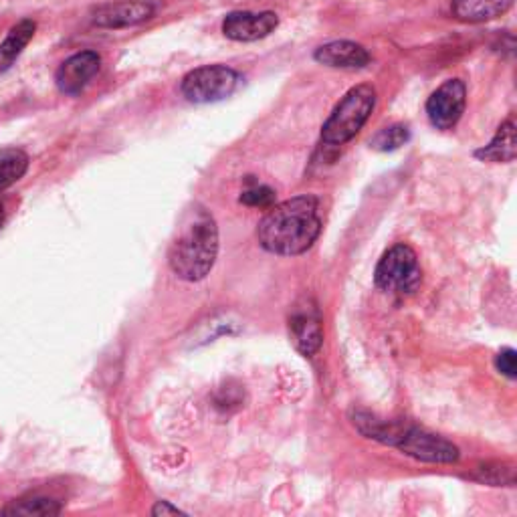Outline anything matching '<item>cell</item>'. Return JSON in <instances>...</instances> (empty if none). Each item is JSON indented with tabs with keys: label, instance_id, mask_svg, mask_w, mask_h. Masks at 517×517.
I'll return each mask as SVG.
<instances>
[{
	"label": "cell",
	"instance_id": "ba28073f",
	"mask_svg": "<svg viewBox=\"0 0 517 517\" xmlns=\"http://www.w3.org/2000/svg\"><path fill=\"white\" fill-rule=\"evenodd\" d=\"M154 5L150 0H118L99 7L93 13V25L99 29H126L136 27L154 17Z\"/></svg>",
	"mask_w": 517,
	"mask_h": 517
},
{
	"label": "cell",
	"instance_id": "52a82bcc",
	"mask_svg": "<svg viewBox=\"0 0 517 517\" xmlns=\"http://www.w3.org/2000/svg\"><path fill=\"white\" fill-rule=\"evenodd\" d=\"M467 103V87L461 79L445 81L427 101V116L437 130H451L459 124Z\"/></svg>",
	"mask_w": 517,
	"mask_h": 517
},
{
	"label": "cell",
	"instance_id": "30bf717a",
	"mask_svg": "<svg viewBox=\"0 0 517 517\" xmlns=\"http://www.w3.org/2000/svg\"><path fill=\"white\" fill-rule=\"evenodd\" d=\"M101 57L95 51H81L61 63L55 73V83L65 95H79L89 81L99 73Z\"/></svg>",
	"mask_w": 517,
	"mask_h": 517
},
{
	"label": "cell",
	"instance_id": "603a6c76",
	"mask_svg": "<svg viewBox=\"0 0 517 517\" xmlns=\"http://www.w3.org/2000/svg\"><path fill=\"white\" fill-rule=\"evenodd\" d=\"M3 223H5V209L3 204H0V227H3Z\"/></svg>",
	"mask_w": 517,
	"mask_h": 517
},
{
	"label": "cell",
	"instance_id": "ac0fdd59",
	"mask_svg": "<svg viewBox=\"0 0 517 517\" xmlns=\"http://www.w3.org/2000/svg\"><path fill=\"white\" fill-rule=\"evenodd\" d=\"M410 140V130L404 124H394L388 126L384 130H380L372 140L370 146L378 152H392L398 150L400 146H404Z\"/></svg>",
	"mask_w": 517,
	"mask_h": 517
},
{
	"label": "cell",
	"instance_id": "9c48e42d",
	"mask_svg": "<svg viewBox=\"0 0 517 517\" xmlns=\"http://www.w3.org/2000/svg\"><path fill=\"white\" fill-rule=\"evenodd\" d=\"M277 25H279V19L271 11H263V13L235 11L225 17L223 33L231 41L253 43L269 37L277 29Z\"/></svg>",
	"mask_w": 517,
	"mask_h": 517
},
{
	"label": "cell",
	"instance_id": "4fadbf2b",
	"mask_svg": "<svg viewBox=\"0 0 517 517\" xmlns=\"http://www.w3.org/2000/svg\"><path fill=\"white\" fill-rule=\"evenodd\" d=\"M513 0H453L451 13L461 23H487L503 17Z\"/></svg>",
	"mask_w": 517,
	"mask_h": 517
},
{
	"label": "cell",
	"instance_id": "44dd1931",
	"mask_svg": "<svg viewBox=\"0 0 517 517\" xmlns=\"http://www.w3.org/2000/svg\"><path fill=\"white\" fill-rule=\"evenodd\" d=\"M495 366H497V370H499L501 374H505L507 378H515V374H517V358H515V350L507 348V350L499 352V354H497V358H495Z\"/></svg>",
	"mask_w": 517,
	"mask_h": 517
},
{
	"label": "cell",
	"instance_id": "5b68a950",
	"mask_svg": "<svg viewBox=\"0 0 517 517\" xmlns=\"http://www.w3.org/2000/svg\"><path fill=\"white\" fill-rule=\"evenodd\" d=\"M374 281L386 293H415L423 281V271L417 253L404 243L394 245L380 259L374 273Z\"/></svg>",
	"mask_w": 517,
	"mask_h": 517
},
{
	"label": "cell",
	"instance_id": "3957f363",
	"mask_svg": "<svg viewBox=\"0 0 517 517\" xmlns=\"http://www.w3.org/2000/svg\"><path fill=\"white\" fill-rule=\"evenodd\" d=\"M352 423L364 437L394 447L417 461L455 463L459 459V449L453 443L415 425L382 421L368 412H354Z\"/></svg>",
	"mask_w": 517,
	"mask_h": 517
},
{
	"label": "cell",
	"instance_id": "8fae6325",
	"mask_svg": "<svg viewBox=\"0 0 517 517\" xmlns=\"http://www.w3.org/2000/svg\"><path fill=\"white\" fill-rule=\"evenodd\" d=\"M289 334L293 340V346L303 356H314L324 342V330L322 320L314 307L299 309L289 320Z\"/></svg>",
	"mask_w": 517,
	"mask_h": 517
},
{
	"label": "cell",
	"instance_id": "8992f818",
	"mask_svg": "<svg viewBox=\"0 0 517 517\" xmlns=\"http://www.w3.org/2000/svg\"><path fill=\"white\" fill-rule=\"evenodd\" d=\"M241 75L227 65H204L184 75L180 91L190 103H215L231 97Z\"/></svg>",
	"mask_w": 517,
	"mask_h": 517
},
{
	"label": "cell",
	"instance_id": "7a4b0ae2",
	"mask_svg": "<svg viewBox=\"0 0 517 517\" xmlns=\"http://www.w3.org/2000/svg\"><path fill=\"white\" fill-rule=\"evenodd\" d=\"M219 255V229L213 215L194 206L186 213L168 251V265L178 279L200 281L211 273Z\"/></svg>",
	"mask_w": 517,
	"mask_h": 517
},
{
	"label": "cell",
	"instance_id": "6da1fadb",
	"mask_svg": "<svg viewBox=\"0 0 517 517\" xmlns=\"http://www.w3.org/2000/svg\"><path fill=\"white\" fill-rule=\"evenodd\" d=\"M322 233L320 200L312 194L273 204L257 227L259 245L281 257L301 255L318 241Z\"/></svg>",
	"mask_w": 517,
	"mask_h": 517
},
{
	"label": "cell",
	"instance_id": "9a60e30c",
	"mask_svg": "<svg viewBox=\"0 0 517 517\" xmlns=\"http://www.w3.org/2000/svg\"><path fill=\"white\" fill-rule=\"evenodd\" d=\"M37 31V23L31 19H25L17 23L7 39L0 43V73H5L13 67V63L19 59V55L25 51V47L33 41Z\"/></svg>",
	"mask_w": 517,
	"mask_h": 517
},
{
	"label": "cell",
	"instance_id": "7c38bea8",
	"mask_svg": "<svg viewBox=\"0 0 517 517\" xmlns=\"http://www.w3.org/2000/svg\"><path fill=\"white\" fill-rule=\"evenodd\" d=\"M314 59L334 69H362L370 63V53L364 45L354 41H332L318 47Z\"/></svg>",
	"mask_w": 517,
	"mask_h": 517
},
{
	"label": "cell",
	"instance_id": "e0dca14e",
	"mask_svg": "<svg viewBox=\"0 0 517 517\" xmlns=\"http://www.w3.org/2000/svg\"><path fill=\"white\" fill-rule=\"evenodd\" d=\"M29 170V156L21 148L0 150V192L19 182Z\"/></svg>",
	"mask_w": 517,
	"mask_h": 517
},
{
	"label": "cell",
	"instance_id": "ffe728a7",
	"mask_svg": "<svg viewBox=\"0 0 517 517\" xmlns=\"http://www.w3.org/2000/svg\"><path fill=\"white\" fill-rule=\"evenodd\" d=\"M481 475L479 479L483 483H489V485H507L511 487L515 483V469L509 465H487L483 469H479Z\"/></svg>",
	"mask_w": 517,
	"mask_h": 517
},
{
	"label": "cell",
	"instance_id": "d6986e66",
	"mask_svg": "<svg viewBox=\"0 0 517 517\" xmlns=\"http://www.w3.org/2000/svg\"><path fill=\"white\" fill-rule=\"evenodd\" d=\"M241 202L247 206H259V209H271L275 202V190L265 184H255L241 194Z\"/></svg>",
	"mask_w": 517,
	"mask_h": 517
},
{
	"label": "cell",
	"instance_id": "7402d4cb",
	"mask_svg": "<svg viewBox=\"0 0 517 517\" xmlns=\"http://www.w3.org/2000/svg\"><path fill=\"white\" fill-rule=\"evenodd\" d=\"M180 513H184L182 509H178V507H174V505H170L168 501H158L154 507H152V515H156V517H164V515H180Z\"/></svg>",
	"mask_w": 517,
	"mask_h": 517
},
{
	"label": "cell",
	"instance_id": "5bb4252c",
	"mask_svg": "<svg viewBox=\"0 0 517 517\" xmlns=\"http://www.w3.org/2000/svg\"><path fill=\"white\" fill-rule=\"evenodd\" d=\"M517 156V132L513 118L505 120L493 140L475 152V158L481 162H493V164H507L513 162Z\"/></svg>",
	"mask_w": 517,
	"mask_h": 517
},
{
	"label": "cell",
	"instance_id": "2e32d148",
	"mask_svg": "<svg viewBox=\"0 0 517 517\" xmlns=\"http://www.w3.org/2000/svg\"><path fill=\"white\" fill-rule=\"evenodd\" d=\"M61 503L51 499V497H41V495H33V497H23V499H15L11 505H7L3 511V515H13V517H55L61 513Z\"/></svg>",
	"mask_w": 517,
	"mask_h": 517
},
{
	"label": "cell",
	"instance_id": "277c9868",
	"mask_svg": "<svg viewBox=\"0 0 517 517\" xmlns=\"http://www.w3.org/2000/svg\"><path fill=\"white\" fill-rule=\"evenodd\" d=\"M376 108V89L368 83L352 87L322 128V142L328 146H344L366 126Z\"/></svg>",
	"mask_w": 517,
	"mask_h": 517
}]
</instances>
